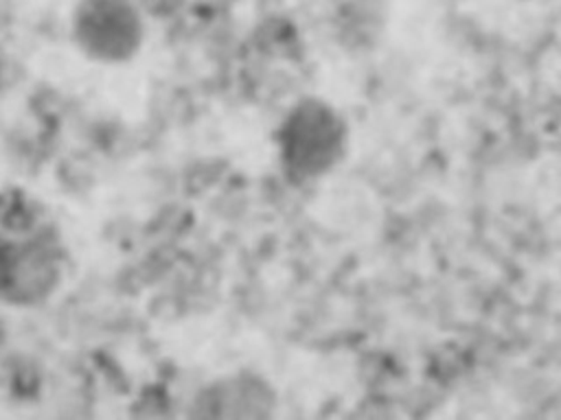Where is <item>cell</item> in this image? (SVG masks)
<instances>
[{
    "label": "cell",
    "mask_w": 561,
    "mask_h": 420,
    "mask_svg": "<svg viewBox=\"0 0 561 420\" xmlns=\"http://www.w3.org/2000/svg\"><path fill=\"white\" fill-rule=\"evenodd\" d=\"M70 35L83 57L96 63H123L145 42V20L134 0H77Z\"/></svg>",
    "instance_id": "1"
},
{
    "label": "cell",
    "mask_w": 561,
    "mask_h": 420,
    "mask_svg": "<svg viewBox=\"0 0 561 420\" xmlns=\"http://www.w3.org/2000/svg\"><path fill=\"white\" fill-rule=\"evenodd\" d=\"M61 247L48 232H28L0 241V300L37 306L61 282Z\"/></svg>",
    "instance_id": "2"
}]
</instances>
